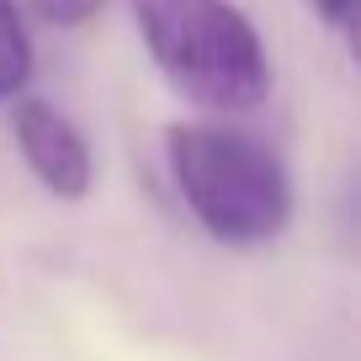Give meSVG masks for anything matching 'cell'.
Masks as SVG:
<instances>
[{
  "mask_svg": "<svg viewBox=\"0 0 361 361\" xmlns=\"http://www.w3.org/2000/svg\"><path fill=\"white\" fill-rule=\"evenodd\" d=\"M165 170L186 218L224 250H260L293 228L298 186L287 159L228 117L165 123Z\"/></svg>",
  "mask_w": 361,
  "mask_h": 361,
  "instance_id": "cell-1",
  "label": "cell"
},
{
  "mask_svg": "<svg viewBox=\"0 0 361 361\" xmlns=\"http://www.w3.org/2000/svg\"><path fill=\"white\" fill-rule=\"evenodd\" d=\"M154 75L202 117H245L271 96V54L239 0H128Z\"/></svg>",
  "mask_w": 361,
  "mask_h": 361,
  "instance_id": "cell-2",
  "label": "cell"
},
{
  "mask_svg": "<svg viewBox=\"0 0 361 361\" xmlns=\"http://www.w3.org/2000/svg\"><path fill=\"white\" fill-rule=\"evenodd\" d=\"M11 138L22 165L54 202H85L96 192V149H90L85 128L48 96L22 90L11 102Z\"/></svg>",
  "mask_w": 361,
  "mask_h": 361,
  "instance_id": "cell-3",
  "label": "cell"
},
{
  "mask_svg": "<svg viewBox=\"0 0 361 361\" xmlns=\"http://www.w3.org/2000/svg\"><path fill=\"white\" fill-rule=\"evenodd\" d=\"M32 75H37V48L27 11L22 0H0V102H16L22 90H32Z\"/></svg>",
  "mask_w": 361,
  "mask_h": 361,
  "instance_id": "cell-4",
  "label": "cell"
},
{
  "mask_svg": "<svg viewBox=\"0 0 361 361\" xmlns=\"http://www.w3.org/2000/svg\"><path fill=\"white\" fill-rule=\"evenodd\" d=\"M22 11L37 16L43 27H59V32H80L96 16L106 11V0H22Z\"/></svg>",
  "mask_w": 361,
  "mask_h": 361,
  "instance_id": "cell-5",
  "label": "cell"
},
{
  "mask_svg": "<svg viewBox=\"0 0 361 361\" xmlns=\"http://www.w3.org/2000/svg\"><path fill=\"white\" fill-rule=\"evenodd\" d=\"M308 11H314V22L324 27V32H335L345 48H356V27H361V0H303Z\"/></svg>",
  "mask_w": 361,
  "mask_h": 361,
  "instance_id": "cell-6",
  "label": "cell"
}]
</instances>
